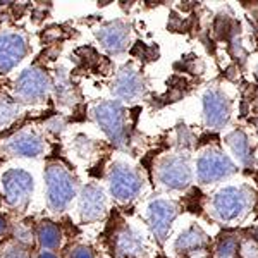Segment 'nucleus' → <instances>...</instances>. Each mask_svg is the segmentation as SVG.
<instances>
[{"label":"nucleus","mask_w":258,"mask_h":258,"mask_svg":"<svg viewBox=\"0 0 258 258\" xmlns=\"http://www.w3.org/2000/svg\"><path fill=\"white\" fill-rule=\"evenodd\" d=\"M47 179H48L50 205L53 209H62L74 195L73 179L60 167H50L47 172Z\"/></svg>","instance_id":"nucleus-1"},{"label":"nucleus","mask_w":258,"mask_h":258,"mask_svg":"<svg viewBox=\"0 0 258 258\" xmlns=\"http://www.w3.org/2000/svg\"><path fill=\"white\" fill-rule=\"evenodd\" d=\"M232 170H234V165L231 164V160L217 152L207 153L198 160V177L203 182L217 181V179L231 174Z\"/></svg>","instance_id":"nucleus-2"},{"label":"nucleus","mask_w":258,"mask_h":258,"mask_svg":"<svg viewBox=\"0 0 258 258\" xmlns=\"http://www.w3.org/2000/svg\"><path fill=\"white\" fill-rule=\"evenodd\" d=\"M246 207V195L238 188H226L215 197V210L220 219H236Z\"/></svg>","instance_id":"nucleus-3"},{"label":"nucleus","mask_w":258,"mask_h":258,"mask_svg":"<svg viewBox=\"0 0 258 258\" xmlns=\"http://www.w3.org/2000/svg\"><path fill=\"white\" fill-rule=\"evenodd\" d=\"M97 119L112 140H120L124 133V117L119 103L105 102L97 109Z\"/></svg>","instance_id":"nucleus-4"},{"label":"nucleus","mask_w":258,"mask_h":258,"mask_svg":"<svg viewBox=\"0 0 258 258\" xmlns=\"http://www.w3.org/2000/svg\"><path fill=\"white\" fill-rule=\"evenodd\" d=\"M141 188V181L138 174L133 172L129 167L117 165L112 170V193L120 200L135 197Z\"/></svg>","instance_id":"nucleus-5"},{"label":"nucleus","mask_w":258,"mask_h":258,"mask_svg":"<svg viewBox=\"0 0 258 258\" xmlns=\"http://www.w3.org/2000/svg\"><path fill=\"white\" fill-rule=\"evenodd\" d=\"M189 179H191V170L188 165H186V162H182L179 159H170L162 164L160 181L164 182L165 186H169V188H174V189L186 188Z\"/></svg>","instance_id":"nucleus-6"},{"label":"nucleus","mask_w":258,"mask_h":258,"mask_svg":"<svg viewBox=\"0 0 258 258\" xmlns=\"http://www.w3.org/2000/svg\"><path fill=\"white\" fill-rule=\"evenodd\" d=\"M205 117L212 127H220L229 119V102L220 91H209L205 95Z\"/></svg>","instance_id":"nucleus-7"},{"label":"nucleus","mask_w":258,"mask_h":258,"mask_svg":"<svg viewBox=\"0 0 258 258\" xmlns=\"http://www.w3.org/2000/svg\"><path fill=\"white\" fill-rule=\"evenodd\" d=\"M24 53H26V45L19 35L0 36V71L11 69L23 59Z\"/></svg>","instance_id":"nucleus-8"},{"label":"nucleus","mask_w":258,"mask_h":258,"mask_svg":"<svg viewBox=\"0 0 258 258\" xmlns=\"http://www.w3.org/2000/svg\"><path fill=\"white\" fill-rule=\"evenodd\" d=\"M174 215H176V207L169 202L159 200V202H153L152 205H150V220H152V227L160 239H164L165 234H167Z\"/></svg>","instance_id":"nucleus-9"},{"label":"nucleus","mask_w":258,"mask_h":258,"mask_svg":"<svg viewBox=\"0 0 258 258\" xmlns=\"http://www.w3.org/2000/svg\"><path fill=\"white\" fill-rule=\"evenodd\" d=\"M31 182V177L23 170H9L4 176V188H6L9 202L18 203L21 198H26V195L33 188Z\"/></svg>","instance_id":"nucleus-10"},{"label":"nucleus","mask_w":258,"mask_h":258,"mask_svg":"<svg viewBox=\"0 0 258 258\" xmlns=\"http://www.w3.org/2000/svg\"><path fill=\"white\" fill-rule=\"evenodd\" d=\"M103 209H105V203H103V193L100 191L97 186H88L83 191L81 197V214L83 219H98L103 215Z\"/></svg>","instance_id":"nucleus-11"},{"label":"nucleus","mask_w":258,"mask_h":258,"mask_svg":"<svg viewBox=\"0 0 258 258\" xmlns=\"http://www.w3.org/2000/svg\"><path fill=\"white\" fill-rule=\"evenodd\" d=\"M18 90L28 98H38L47 91V80L38 71H26L18 81Z\"/></svg>","instance_id":"nucleus-12"},{"label":"nucleus","mask_w":258,"mask_h":258,"mask_svg":"<svg viewBox=\"0 0 258 258\" xmlns=\"http://www.w3.org/2000/svg\"><path fill=\"white\" fill-rule=\"evenodd\" d=\"M98 38L102 40L103 45L109 50H112V52H120V50H124V47H126L127 28L120 23L109 24V26L103 28V30L98 33Z\"/></svg>","instance_id":"nucleus-13"},{"label":"nucleus","mask_w":258,"mask_h":258,"mask_svg":"<svg viewBox=\"0 0 258 258\" xmlns=\"http://www.w3.org/2000/svg\"><path fill=\"white\" fill-rule=\"evenodd\" d=\"M115 90H117V93L120 95V97L133 98V97H136V95L141 93V90H143V85H141L140 76L135 73V71L126 69V71H122V74H120V76L117 78V83H115Z\"/></svg>","instance_id":"nucleus-14"},{"label":"nucleus","mask_w":258,"mask_h":258,"mask_svg":"<svg viewBox=\"0 0 258 258\" xmlns=\"http://www.w3.org/2000/svg\"><path fill=\"white\" fill-rule=\"evenodd\" d=\"M205 243H207V236L203 234L200 229L191 227L179 236L176 248H177L179 253H191V251H197V249L203 248L205 246Z\"/></svg>","instance_id":"nucleus-15"},{"label":"nucleus","mask_w":258,"mask_h":258,"mask_svg":"<svg viewBox=\"0 0 258 258\" xmlns=\"http://www.w3.org/2000/svg\"><path fill=\"white\" fill-rule=\"evenodd\" d=\"M41 141L35 135H19L11 143V150L24 157H36L41 152Z\"/></svg>","instance_id":"nucleus-16"},{"label":"nucleus","mask_w":258,"mask_h":258,"mask_svg":"<svg viewBox=\"0 0 258 258\" xmlns=\"http://www.w3.org/2000/svg\"><path fill=\"white\" fill-rule=\"evenodd\" d=\"M227 141H229V145H231L232 152L236 153V157H238L239 160L246 162L249 145H248V138L244 136V133L243 131L231 133V135H229V138H227Z\"/></svg>","instance_id":"nucleus-17"},{"label":"nucleus","mask_w":258,"mask_h":258,"mask_svg":"<svg viewBox=\"0 0 258 258\" xmlns=\"http://www.w3.org/2000/svg\"><path fill=\"white\" fill-rule=\"evenodd\" d=\"M38 236H40V241L43 246L47 248H53L59 244V231H57L55 226H52V224H43V226L40 227L38 231Z\"/></svg>","instance_id":"nucleus-18"},{"label":"nucleus","mask_w":258,"mask_h":258,"mask_svg":"<svg viewBox=\"0 0 258 258\" xmlns=\"http://www.w3.org/2000/svg\"><path fill=\"white\" fill-rule=\"evenodd\" d=\"M16 112H18V107H16L9 98H4L2 102H0V126L9 122V120L14 117Z\"/></svg>","instance_id":"nucleus-19"},{"label":"nucleus","mask_w":258,"mask_h":258,"mask_svg":"<svg viewBox=\"0 0 258 258\" xmlns=\"http://www.w3.org/2000/svg\"><path fill=\"white\" fill-rule=\"evenodd\" d=\"M119 248H120V251H124V253H129V255H135V253H138L140 251V241L135 238V236H127V234H124V236H120V241H119Z\"/></svg>","instance_id":"nucleus-20"},{"label":"nucleus","mask_w":258,"mask_h":258,"mask_svg":"<svg viewBox=\"0 0 258 258\" xmlns=\"http://www.w3.org/2000/svg\"><path fill=\"white\" fill-rule=\"evenodd\" d=\"M234 248H236V241L234 239H226V241H222L220 243V246H219V255H231L232 251H234Z\"/></svg>","instance_id":"nucleus-21"},{"label":"nucleus","mask_w":258,"mask_h":258,"mask_svg":"<svg viewBox=\"0 0 258 258\" xmlns=\"http://www.w3.org/2000/svg\"><path fill=\"white\" fill-rule=\"evenodd\" d=\"M73 258H91V255H90V251H88V249L80 248V249H76V251H74Z\"/></svg>","instance_id":"nucleus-22"},{"label":"nucleus","mask_w":258,"mask_h":258,"mask_svg":"<svg viewBox=\"0 0 258 258\" xmlns=\"http://www.w3.org/2000/svg\"><path fill=\"white\" fill-rule=\"evenodd\" d=\"M38 258H55V256H53L52 253H41Z\"/></svg>","instance_id":"nucleus-23"},{"label":"nucleus","mask_w":258,"mask_h":258,"mask_svg":"<svg viewBox=\"0 0 258 258\" xmlns=\"http://www.w3.org/2000/svg\"><path fill=\"white\" fill-rule=\"evenodd\" d=\"M4 229H6V220H4L2 217H0V232H2Z\"/></svg>","instance_id":"nucleus-24"},{"label":"nucleus","mask_w":258,"mask_h":258,"mask_svg":"<svg viewBox=\"0 0 258 258\" xmlns=\"http://www.w3.org/2000/svg\"><path fill=\"white\" fill-rule=\"evenodd\" d=\"M256 238H258V229H256Z\"/></svg>","instance_id":"nucleus-25"}]
</instances>
